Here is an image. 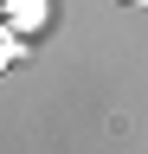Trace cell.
I'll return each instance as SVG.
<instances>
[{
	"mask_svg": "<svg viewBox=\"0 0 148 154\" xmlns=\"http://www.w3.org/2000/svg\"><path fill=\"white\" fill-rule=\"evenodd\" d=\"M45 13H52V7H45V0H13V7H7V13H0V19H20V26H13V32H20V38H26V32H39V26H45Z\"/></svg>",
	"mask_w": 148,
	"mask_h": 154,
	"instance_id": "obj_1",
	"label": "cell"
},
{
	"mask_svg": "<svg viewBox=\"0 0 148 154\" xmlns=\"http://www.w3.org/2000/svg\"><path fill=\"white\" fill-rule=\"evenodd\" d=\"M20 64V32H13V19H0V77Z\"/></svg>",
	"mask_w": 148,
	"mask_h": 154,
	"instance_id": "obj_2",
	"label": "cell"
},
{
	"mask_svg": "<svg viewBox=\"0 0 148 154\" xmlns=\"http://www.w3.org/2000/svg\"><path fill=\"white\" fill-rule=\"evenodd\" d=\"M116 7H148V0H116Z\"/></svg>",
	"mask_w": 148,
	"mask_h": 154,
	"instance_id": "obj_3",
	"label": "cell"
},
{
	"mask_svg": "<svg viewBox=\"0 0 148 154\" xmlns=\"http://www.w3.org/2000/svg\"><path fill=\"white\" fill-rule=\"evenodd\" d=\"M7 7H13V0H0V13H7Z\"/></svg>",
	"mask_w": 148,
	"mask_h": 154,
	"instance_id": "obj_4",
	"label": "cell"
}]
</instances>
